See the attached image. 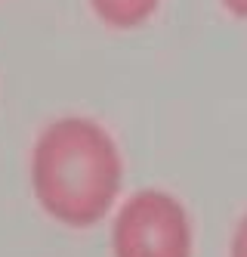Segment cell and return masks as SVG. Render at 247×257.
I'll return each mask as SVG.
<instances>
[{"label": "cell", "mask_w": 247, "mask_h": 257, "mask_svg": "<svg viewBox=\"0 0 247 257\" xmlns=\"http://www.w3.org/2000/svg\"><path fill=\"white\" fill-rule=\"evenodd\" d=\"M127 180L118 140L105 124L62 115L41 127L28 155L31 195L53 223L84 232L115 214Z\"/></svg>", "instance_id": "1"}, {"label": "cell", "mask_w": 247, "mask_h": 257, "mask_svg": "<svg viewBox=\"0 0 247 257\" xmlns=\"http://www.w3.org/2000/svg\"><path fill=\"white\" fill-rule=\"evenodd\" d=\"M108 248L111 257H195L192 214L167 189H136L111 214Z\"/></svg>", "instance_id": "2"}, {"label": "cell", "mask_w": 247, "mask_h": 257, "mask_svg": "<svg viewBox=\"0 0 247 257\" xmlns=\"http://www.w3.org/2000/svg\"><path fill=\"white\" fill-rule=\"evenodd\" d=\"M164 0H87L90 13L111 31H136L158 16Z\"/></svg>", "instance_id": "3"}, {"label": "cell", "mask_w": 247, "mask_h": 257, "mask_svg": "<svg viewBox=\"0 0 247 257\" xmlns=\"http://www.w3.org/2000/svg\"><path fill=\"white\" fill-rule=\"evenodd\" d=\"M229 257H247V211L238 217V223L229 238Z\"/></svg>", "instance_id": "4"}, {"label": "cell", "mask_w": 247, "mask_h": 257, "mask_svg": "<svg viewBox=\"0 0 247 257\" xmlns=\"http://www.w3.org/2000/svg\"><path fill=\"white\" fill-rule=\"evenodd\" d=\"M219 7L229 16H235V19L247 22V0H219Z\"/></svg>", "instance_id": "5"}]
</instances>
